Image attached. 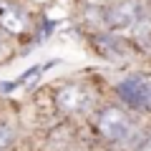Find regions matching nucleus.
Listing matches in <instances>:
<instances>
[{"instance_id":"7","label":"nucleus","mask_w":151,"mask_h":151,"mask_svg":"<svg viewBox=\"0 0 151 151\" xmlns=\"http://www.w3.org/2000/svg\"><path fill=\"white\" fill-rule=\"evenodd\" d=\"M10 144H13V131L5 124H0V151L5 149V146H10Z\"/></svg>"},{"instance_id":"4","label":"nucleus","mask_w":151,"mask_h":151,"mask_svg":"<svg viewBox=\"0 0 151 151\" xmlns=\"http://www.w3.org/2000/svg\"><path fill=\"white\" fill-rule=\"evenodd\" d=\"M55 106L63 113H83L91 106V93H88L86 88L70 83V86H63L55 93Z\"/></svg>"},{"instance_id":"1","label":"nucleus","mask_w":151,"mask_h":151,"mask_svg":"<svg viewBox=\"0 0 151 151\" xmlns=\"http://www.w3.org/2000/svg\"><path fill=\"white\" fill-rule=\"evenodd\" d=\"M96 129L106 141H111V144H124V141H129L131 136H134L136 126H134V119H131L124 108L108 106V108H103V111L98 113Z\"/></svg>"},{"instance_id":"6","label":"nucleus","mask_w":151,"mask_h":151,"mask_svg":"<svg viewBox=\"0 0 151 151\" xmlns=\"http://www.w3.org/2000/svg\"><path fill=\"white\" fill-rule=\"evenodd\" d=\"M0 28L8 33H23L25 30V18H23L20 10H15L13 5L8 3H0Z\"/></svg>"},{"instance_id":"5","label":"nucleus","mask_w":151,"mask_h":151,"mask_svg":"<svg viewBox=\"0 0 151 151\" xmlns=\"http://www.w3.org/2000/svg\"><path fill=\"white\" fill-rule=\"evenodd\" d=\"M93 48L103 55V58L111 60H121L126 55V45L119 35H111V33H101V35H93Z\"/></svg>"},{"instance_id":"3","label":"nucleus","mask_w":151,"mask_h":151,"mask_svg":"<svg viewBox=\"0 0 151 151\" xmlns=\"http://www.w3.org/2000/svg\"><path fill=\"white\" fill-rule=\"evenodd\" d=\"M141 20V3L139 0H119L116 5H111L103 15V23L113 30H124L131 28Z\"/></svg>"},{"instance_id":"8","label":"nucleus","mask_w":151,"mask_h":151,"mask_svg":"<svg viewBox=\"0 0 151 151\" xmlns=\"http://www.w3.org/2000/svg\"><path fill=\"white\" fill-rule=\"evenodd\" d=\"M93 3H103V0H93Z\"/></svg>"},{"instance_id":"2","label":"nucleus","mask_w":151,"mask_h":151,"mask_svg":"<svg viewBox=\"0 0 151 151\" xmlns=\"http://www.w3.org/2000/svg\"><path fill=\"white\" fill-rule=\"evenodd\" d=\"M116 93L126 106L136 108V111H149L151 108V76H126L124 81H119Z\"/></svg>"}]
</instances>
